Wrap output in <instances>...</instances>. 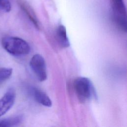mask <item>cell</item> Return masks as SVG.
<instances>
[{
	"label": "cell",
	"instance_id": "obj_1",
	"mask_svg": "<svg viewBox=\"0 0 127 127\" xmlns=\"http://www.w3.org/2000/svg\"><path fill=\"white\" fill-rule=\"evenodd\" d=\"M1 44L3 49L13 56L26 55L30 51V47L28 43L18 37L5 36L1 39Z\"/></svg>",
	"mask_w": 127,
	"mask_h": 127
},
{
	"label": "cell",
	"instance_id": "obj_4",
	"mask_svg": "<svg viewBox=\"0 0 127 127\" xmlns=\"http://www.w3.org/2000/svg\"><path fill=\"white\" fill-rule=\"evenodd\" d=\"M30 66L40 81H44L47 78L46 65L43 57L36 54L31 59Z\"/></svg>",
	"mask_w": 127,
	"mask_h": 127
},
{
	"label": "cell",
	"instance_id": "obj_8",
	"mask_svg": "<svg viewBox=\"0 0 127 127\" xmlns=\"http://www.w3.org/2000/svg\"><path fill=\"white\" fill-rule=\"evenodd\" d=\"M20 6L30 20L37 28H39V23L37 16L30 5L26 2L21 1Z\"/></svg>",
	"mask_w": 127,
	"mask_h": 127
},
{
	"label": "cell",
	"instance_id": "obj_6",
	"mask_svg": "<svg viewBox=\"0 0 127 127\" xmlns=\"http://www.w3.org/2000/svg\"><path fill=\"white\" fill-rule=\"evenodd\" d=\"M30 92L32 97L38 103L48 107L52 105V102L50 98L44 91L38 88L32 87L30 89Z\"/></svg>",
	"mask_w": 127,
	"mask_h": 127
},
{
	"label": "cell",
	"instance_id": "obj_9",
	"mask_svg": "<svg viewBox=\"0 0 127 127\" xmlns=\"http://www.w3.org/2000/svg\"><path fill=\"white\" fill-rule=\"evenodd\" d=\"M23 120L22 115L12 116L0 120V127H10L20 124Z\"/></svg>",
	"mask_w": 127,
	"mask_h": 127
},
{
	"label": "cell",
	"instance_id": "obj_7",
	"mask_svg": "<svg viewBox=\"0 0 127 127\" xmlns=\"http://www.w3.org/2000/svg\"><path fill=\"white\" fill-rule=\"evenodd\" d=\"M56 36L59 44L63 48H67L70 46V43L67 36L65 27L60 25L57 28L56 31Z\"/></svg>",
	"mask_w": 127,
	"mask_h": 127
},
{
	"label": "cell",
	"instance_id": "obj_3",
	"mask_svg": "<svg viewBox=\"0 0 127 127\" xmlns=\"http://www.w3.org/2000/svg\"><path fill=\"white\" fill-rule=\"evenodd\" d=\"M114 20L117 25L122 31L127 30L126 8L123 0H112Z\"/></svg>",
	"mask_w": 127,
	"mask_h": 127
},
{
	"label": "cell",
	"instance_id": "obj_10",
	"mask_svg": "<svg viewBox=\"0 0 127 127\" xmlns=\"http://www.w3.org/2000/svg\"><path fill=\"white\" fill-rule=\"evenodd\" d=\"M12 69L8 67H0V84L8 79L11 75Z\"/></svg>",
	"mask_w": 127,
	"mask_h": 127
},
{
	"label": "cell",
	"instance_id": "obj_2",
	"mask_svg": "<svg viewBox=\"0 0 127 127\" xmlns=\"http://www.w3.org/2000/svg\"><path fill=\"white\" fill-rule=\"evenodd\" d=\"M73 85L76 94L80 102H85L92 98L97 99L95 88L88 78L77 77L74 80Z\"/></svg>",
	"mask_w": 127,
	"mask_h": 127
},
{
	"label": "cell",
	"instance_id": "obj_11",
	"mask_svg": "<svg viewBox=\"0 0 127 127\" xmlns=\"http://www.w3.org/2000/svg\"><path fill=\"white\" fill-rule=\"evenodd\" d=\"M10 10L11 4L9 0H0V10L8 12Z\"/></svg>",
	"mask_w": 127,
	"mask_h": 127
},
{
	"label": "cell",
	"instance_id": "obj_5",
	"mask_svg": "<svg viewBox=\"0 0 127 127\" xmlns=\"http://www.w3.org/2000/svg\"><path fill=\"white\" fill-rule=\"evenodd\" d=\"M16 94L13 88H9L0 99V117L4 115L13 105Z\"/></svg>",
	"mask_w": 127,
	"mask_h": 127
}]
</instances>
